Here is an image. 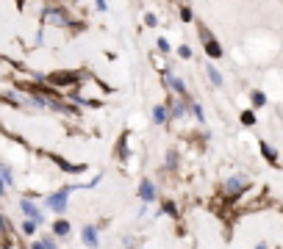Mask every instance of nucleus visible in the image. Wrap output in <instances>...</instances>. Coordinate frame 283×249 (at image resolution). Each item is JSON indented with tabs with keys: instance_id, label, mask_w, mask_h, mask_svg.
Returning <instances> with one entry per match:
<instances>
[{
	"instance_id": "1",
	"label": "nucleus",
	"mask_w": 283,
	"mask_h": 249,
	"mask_svg": "<svg viewBox=\"0 0 283 249\" xmlns=\"http://www.w3.org/2000/svg\"><path fill=\"white\" fill-rule=\"evenodd\" d=\"M194 25H197L200 42H203V47H205V53H208V58H222V44H220V39H217V36H214L211 31L203 25V22L194 20Z\"/></svg>"
},
{
	"instance_id": "2",
	"label": "nucleus",
	"mask_w": 283,
	"mask_h": 249,
	"mask_svg": "<svg viewBox=\"0 0 283 249\" xmlns=\"http://www.w3.org/2000/svg\"><path fill=\"white\" fill-rule=\"evenodd\" d=\"M78 78H81L78 72H53V75H47V81L58 89H72L78 83Z\"/></svg>"
},
{
	"instance_id": "3",
	"label": "nucleus",
	"mask_w": 283,
	"mask_h": 249,
	"mask_svg": "<svg viewBox=\"0 0 283 249\" xmlns=\"http://www.w3.org/2000/svg\"><path fill=\"white\" fill-rule=\"evenodd\" d=\"M45 22H47V25H70L72 20L64 8H47V11H45Z\"/></svg>"
},
{
	"instance_id": "4",
	"label": "nucleus",
	"mask_w": 283,
	"mask_h": 249,
	"mask_svg": "<svg viewBox=\"0 0 283 249\" xmlns=\"http://www.w3.org/2000/svg\"><path fill=\"white\" fill-rule=\"evenodd\" d=\"M139 200L142 202H153V200H156V186H153L150 180H142V183H139Z\"/></svg>"
},
{
	"instance_id": "5",
	"label": "nucleus",
	"mask_w": 283,
	"mask_h": 249,
	"mask_svg": "<svg viewBox=\"0 0 283 249\" xmlns=\"http://www.w3.org/2000/svg\"><path fill=\"white\" fill-rule=\"evenodd\" d=\"M47 205L56 210V213H64V208H67V191H61V194H53L47 200Z\"/></svg>"
},
{
	"instance_id": "6",
	"label": "nucleus",
	"mask_w": 283,
	"mask_h": 249,
	"mask_svg": "<svg viewBox=\"0 0 283 249\" xmlns=\"http://www.w3.org/2000/svg\"><path fill=\"white\" fill-rule=\"evenodd\" d=\"M81 238H84V244H86V247H97V227L86 224V227L81 230Z\"/></svg>"
},
{
	"instance_id": "7",
	"label": "nucleus",
	"mask_w": 283,
	"mask_h": 249,
	"mask_svg": "<svg viewBox=\"0 0 283 249\" xmlns=\"http://www.w3.org/2000/svg\"><path fill=\"white\" fill-rule=\"evenodd\" d=\"M20 208H22V210H25V213L31 216V219H36V221H42V213H39V208H36L34 202H28V200H22V202H20Z\"/></svg>"
},
{
	"instance_id": "8",
	"label": "nucleus",
	"mask_w": 283,
	"mask_h": 249,
	"mask_svg": "<svg viewBox=\"0 0 283 249\" xmlns=\"http://www.w3.org/2000/svg\"><path fill=\"white\" fill-rule=\"evenodd\" d=\"M247 186V180H244V174H236V177H231L228 180V191H241V188Z\"/></svg>"
},
{
	"instance_id": "9",
	"label": "nucleus",
	"mask_w": 283,
	"mask_h": 249,
	"mask_svg": "<svg viewBox=\"0 0 283 249\" xmlns=\"http://www.w3.org/2000/svg\"><path fill=\"white\" fill-rule=\"evenodd\" d=\"M153 122L156 124L167 122V108H164V105H156V108H153Z\"/></svg>"
},
{
	"instance_id": "10",
	"label": "nucleus",
	"mask_w": 283,
	"mask_h": 249,
	"mask_svg": "<svg viewBox=\"0 0 283 249\" xmlns=\"http://www.w3.org/2000/svg\"><path fill=\"white\" fill-rule=\"evenodd\" d=\"M53 233H56V235H67V233H70V221L58 219L56 224H53Z\"/></svg>"
},
{
	"instance_id": "11",
	"label": "nucleus",
	"mask_w": 283,
	"mask_h": 249,
	"mask_svg": "<svg viewBox=\"0 0 283 249\" xmlns=\"http://www.w3.org/2000/svg\"><path fill=\"white\" fill-rule=\"evenodd\" d=\"M261 150H264V155H267V161H269V164L275 166V164H278V155H275V150H272V147H269L267 141H261Z\"/></svg>"
},
{
	"instance_id": "12",
	"label": "nucleus",
	"mask_w": 283,
	"mask_h": 249,
	"mask_svg": "<svg viewBox=\"0 0 283 249\" xmlns=\"http://www.w3.org/2000/svg\"><path fill=\"white\" fill-rule=\"evenodd\" d=\"M208 78H211L214 86H222V75L217 72V67H208Z\"/></svg>"
},
{
	"instance_id": "13",
	"label": "nucleus",
	"mask_w": 283,
	"mask_h": 249,
	"mask_svg": "<svg viewBox=\"0 0 283 249\" xmlns=\"http://www.w3.org/2000/svg\"><path fill=\"white\" fill-rule=\"evenodd\" d=\"M36 224H39V221H36V219H28V221H25V224H22V233L34 235V233H36Z\"/></svg>"
},
{
	"instance_id": "14",
	"label": "nucleus",
	"mask_w": 283,
	"mask_h": 249,
	"mask_svg": "<svg viewBox=\"0 0 283 249\" xmlns=\"http://www.w3.org/2000/svg\"><path fill=\"white\" fill-rule=\"evenodd\" d=\"M264 103H267V97H264V91H253V105H258V108H261Z\"/></svg>"
},
{
	"instance_id": "15",
	"label": "nucleus",
	"mask_w": 283,
	"mask_h": 249,
	"mask_svg": "<svg viewBox=\"0 0 283 249\" xmlns=\"http://www.w3.org/2000/svg\"><path fill=\"white\" fill-rule=\"evenodd\" d=\"M181 20H184V22H191V8L181 6Z\"/></svg>"
},
{
	"instance_id": "16",
	"label": "nucleus",
	"mask_w": 283,
	"mask_h": 249,
	"mask_svg": "<svg viewBox=\"0 0 283 249\" xmlns=\"http://www.w3.org/2000/svg\"><path fill=\"white\" fill-rule=\"evenodd\" d=\"M178 55H181V58H191V50L189 47H178Z\"/></svg>"
},
{
	"instance_id": "17",
	"label": "nucleus",
	"mask_w": 283,
	"mask_h": 249,
	"mask_svg": "<svg viewBox=\"0 0 283 249\" xmlns=\"http://www.w3.org/2000/svg\"><path fill=\"white\" fill-rule=\"evenodd\" d=\"M158 50H164V53H170V42H167V39H158Z\"/></svg>"
},
{
	"instance_id": "18",
	"label": "nucleus",
	"mask_w": 283,
	"mask_h": 249,
	"mask_svg": "<svg viewBox=\"0 0 283 249\" xmlns=\"http://www.w3.org/2000/svg\"><path fill=\"white\" fill-rule=\"evenodd\" d=\"M241 122H244V124H253L255 117H253V114H244V117H241Z\"/></svg>"
},
{
	"instance_id": "19",
	"label": "nucleus",
	"mask_w": 283,
	"mask_h": 249,
	"mask_svg": "<svg viewBox=\"0 0 283 249\" xmlns=\"http://www.w3.org/2000/svg\"><path fill=\"white\" fill-rule=\"evenodd\" d=\"M144 22H147V25H156V14H144Z\"/></svg>"
},
{
	"instance_id": "20",
	"label": "nucleus",
	"mask_w": 283,
	"mask_h": 249,
	"mask_svg": "<svg viewBox=\"0 0 283 249\" xmlns=\"http://www.w3.org/2000/svg\"><path fill=\"white\" fill-rule=\"evenodd\" d=\"M6 191V183H3V177H0V194Z\"/></svg>"
},
{
	"instance_id": "21",
	"label": "nucleus",
	"mask_w": 283,
	"mask_h": 249,
	"mask_svg": "<svg viewBox=\"0 0 283 249\" xmlns=\"http://www.w3.org/2000/svg\"><path fill=\"white\" fill-rule=\"evenodd\" d=\"M34 249H45V241H39V244H34Z\"/></svg>"
},
{
	"instance_id": "22",
	"label": "nucleus",
	"mask_w": 283,
	"mask_h": 249,
	"mask_svg": "<svg viewBox=\"0 0 283 249\" xmlns=\"http://www.w3.org/2000/svg\"><path fill=\"white\" fill-rule=\"evenodd\" d=\"M97 8H106V0H97Z\"/></svg>"
},
{
	"instance_id": "23",
	"label": "nucleus",
	"mask_w": 283,
	"mask_h": 249,
	"mask_svg": "<svg viewBox=\"0 0 283 249\" xmlns=\"http://www.w3.org/2000/svg\"><path fill=\"white\" fill-rule=\"evenodd\" d=\"M255 249H267V244H258V247H255Z\"/></svg>"
}]
</instances>
